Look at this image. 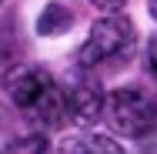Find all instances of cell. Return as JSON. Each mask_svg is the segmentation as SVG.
<instances>
[{
	"instance_id": "cell-1",
	"label": "cell",
	"mask_w": 157,
	"mask_h": 154,
	"mask_svg": "<svg viewBox=\"0 0 157 154\" xmlns=\"http://www.w3.org/2000/svg\"><path fill=\"white\" fill-rule=\"evenodd\" d=\"M3 91L10 97V104L27 121L44 127V131L67 121L60 84L54 81V74H47L37 64H17V67H10L7 77H3Z\"/></svg>"
},
{
	"instance_id": "cell-2",
	"label": "cell",
	"mask_w": 157,
	"mask_h": 154,
	"mask_svg": "<svg viewBox=\"0 0 157 154\" xmlns=\"http://www.w3.org/2000/svg\"><path fill=\"white\" fill-rule=\"evenodd\" d=\"M104 121L124 137H144L157 131V94L147 87H117L104 101Z\"/></svg>"
},
{
	"instance_id": "cell-3",
	"label": "cell",
	"mask_w": 157,
	"mask_h": 154,
	"mask_svg": "<svg viewBox=\"0 0 157 154\" xmlns=\"http://www.w3.org/2000/svg\"><path fill=\"white\" fill-rule=\"evenodd\" d=\"M134 44H137L134 24L127 20L124 14H107V17H100L90 27L84 47L77 50V67L94 70L100 64H117L134 50Z\"/></svg>"
},
{
	"instance_id": "cell-4",
	"label": "cell",
	"mask_w": 157,
	"mask_h": 154,
	"mask_svg": "<svg viewBox=\"0 0 157 154\" xmlns=\"http://www.w3.org/2000/svg\"><path fill=\"white\" fill-rule=\"evenodd\" d=\"M60 94H63V114L70 124H90L104 114V91L94 70L87 67H74L67 70L60 81Z\"/></svg>"
},
{
	"instance_id": "cell-5",
	"label": "cell",
	"mask_w": 157,
	"mask_h": 154,
	"mask_svg": "<svg viewBox=\"0 0 157 154\" xmlns=\"http://www.w3.org/2000/svg\"><path fill=\"white\" fill-rule=\"evenodd\" d=\"M54 154H127L114 137L94 134V131H80V134H67L57 141Z\"/></svg>"
},
{
	"instance_id": "cell-6",
	"label": "cell",
	"mask_w": 157,
	"mask_h": 154,
	"mask_svg": "<svg viewBox=\"0 0 157 154\" xmlns=\"http://www.w3.org/2000/svg\"><path fill=\"white\" fill-rule=\"evenodd\" d=\"M74 27V10L67 3H47L37 17V34L40 37H60Z\"/></svg>"
},
{
	"instance_id": "cell-7",
	"label": "cell",
	"mask_w": 157,
	"mask_h": 154,
	"mask_svg": "<svg viewBox=\"0 0 157 154\" xmlns=\"http://www.w3.org/2000/svg\"><path fill=\"white\" fill-rule=\"evenodd\" d=\"M0 154H54V144L44 134H30V137H17L10 141Z\"/></svg>"
},
{
	"instance_id": "cell-8",
	"label": "cell",
	"mask_w": 157,
	"mask_h": 154,
	"mask_svg": "<svg viewBox=\"0 0 157 154\" xmlns=\"http://www.w3.org/2000/svg\"><path fill=\"white\" fill-rule=\"evenodd\" d=\"M90 3L104 14H121V7H127V0H90Z\"/></svg>"
},
{
	"instance_id": "cell-9",
	"label": "cell",
	"mask_w": 157,
	"mask_h": 154,
	"mask_svg": "<svg viewBox=\"0 0 157 154\" xmlns=\"http://www.w3.org/2000/svg\"><path fill=\"white\" fill-rule=\"evenodd\" d=\"M147 67H151V74L157 81V37H151V44H147Z\"/></svg>"
},
{
	"instance_id": "cell-10",
	"label": "cell",
	"mask_w": 157,
	"mask_h": 154,
	"mask_svg": "<svg viewBox=\"0 0 157 154\" xmlns=\"http://www.w3.org/2000/svg\"><path fill=\"white\" fill-rule=\"evenodd\" d=\"M147 7H151V17L157 20V0H147Z\"/></svg>"
},
{
	"instance_id": "cell-11",
	"label": "cell",
	"mask_w": 157,
	"mask_h": 154,
	"mask_svg": "<svg viewBox=\"0 0 157 154\" xmlns=\"http://www.w3.org/2000/svg\"><path fill=\"white\" fill-rule=\"evenodd\" d=\"M0 3H3V0H0Z\"/></svg>"
}]
</instances>
